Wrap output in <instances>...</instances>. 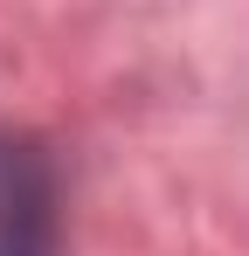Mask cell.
<instances>
[{
	"mask_svg": "<svg viewBox=\"0 0 249 256\" xmlns=\"http://www.w3.org/2000/svg\"><path fill=\"white\" fill-rule=\"evenodd\" d=\"M0 256H62L56 160L28 132H0Z\"/></svg>",
	"mask_w": 249,
	"mask_h": 256,
	"instance_id": "obj_1",
	"label": "cell"
}]
</instances>
